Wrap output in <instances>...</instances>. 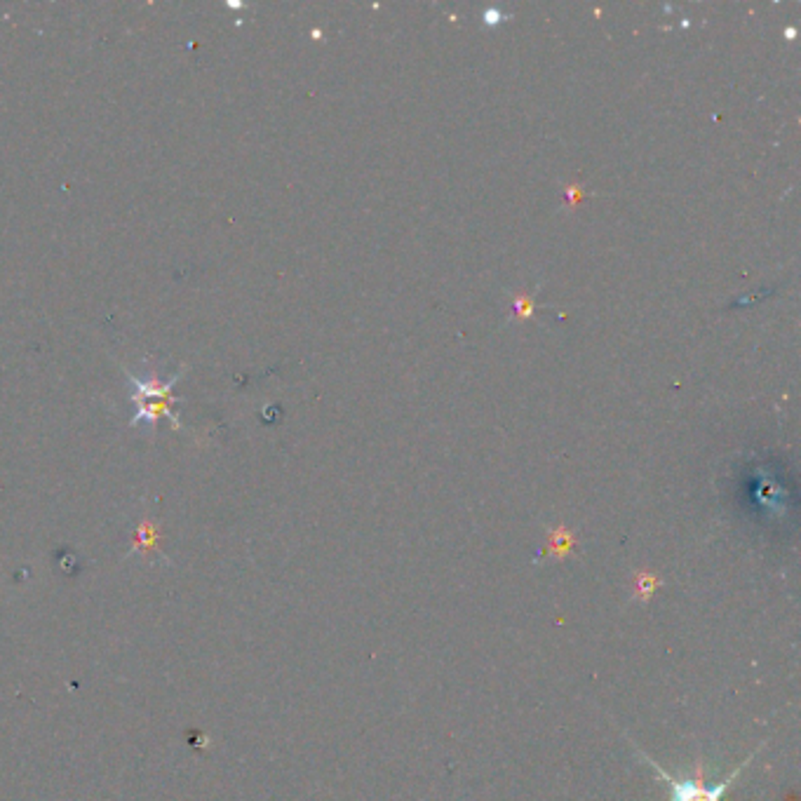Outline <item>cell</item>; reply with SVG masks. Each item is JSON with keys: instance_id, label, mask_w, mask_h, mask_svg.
Returning <instances> with one entry per match:
<instances>
[{"instance_id": "cell-1", "label": "cell", "mask_w": 801, "mask_h": 801, "mask_svg": "<svg viewBox=\"0 0 801 801\" xmlns=\"http://www.w3.org/2000/svg\"><path fill=\"white\" fill-rule=\"evenodd\" d=\"M729 783L731 780H726V783H719L717 787L710 789L701 780H684V783L670 780L672 801H719L724 795V789L729 787Z\"/></svg>"}, {"instance_id": "cell-2", "label": "cell", "mask_w": 801, "mask_h": 801, "mask_svg": "<svg viewBox=\"0 0 801 801\" xmlns=\"http://www.w3.org/2000/svg\"><path fill=\"white\" fill-rule=\"evenodd\" d=\"M571 543H574V540H571V534H566L564 529H557V531H552L550 550H555V552H559V555H562V552L569 550Z\"/></svg>"}, {"instance_id": "cell-3", "label": "cell", "mask_w": 801, "mask_h": 801, "mask_svg": "<svg viewBox=\"0 0 801 801\" xmlns=\"http://www.w3.org/2000/svg\"><path fill=\"white\" fill-rule=\"evenodd\" d=\"M531 313H534V297H529V294H517L515 297L517 318H529Z\"/></svg>"}]
</instances>
